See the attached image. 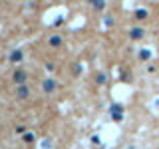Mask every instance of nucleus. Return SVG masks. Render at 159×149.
<instances>
[{
    "label": "nucleus",
    "mask_w": 159,
    "mask_h": 149,
    "mask_svg": "<svg viewBox=\"0 0 159 149\" xmlns=\"http://www.w3.org/2000/svg\"><path fill=\"white\" fill-rule=\"evenodd\" d=\"M141 58H143V60L151 58V52H149V50H143V52H141Z\"/></svg>",
    "instance_id": "nucleus-2"
},
{
    "label": "nucleus",
    "mask_w": 159,
    "mask_h": 149,
    "mask_svg": "<svg viewBox=\"0 0 159 149\" xmlns=\"http://www.w3.org/2000/svg\"><path fill=\"white\" fill-rule=\"evenodd\" d=\"M131 36H133V40H141V36H143V30H133Z\"/></svg>",
    "instance_id": "nucleus-1"
}]
</instances>
